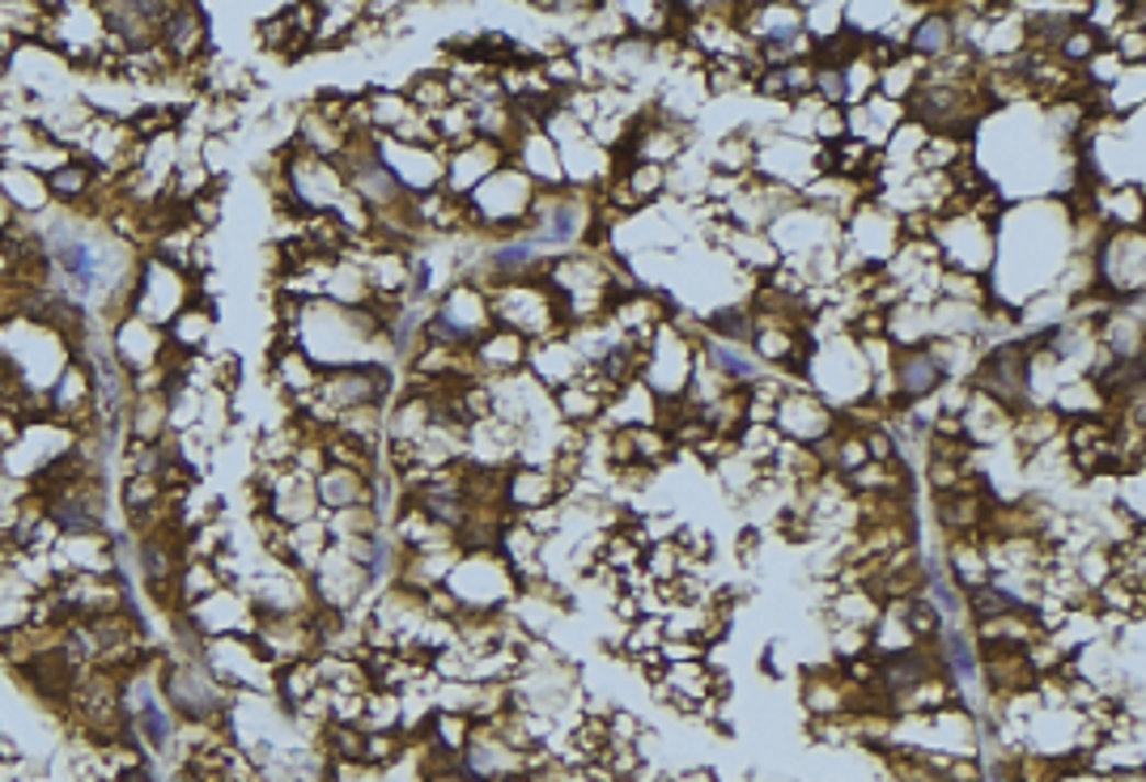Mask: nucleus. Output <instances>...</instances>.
<instances>
[{
  "mask_svg": "<svg viewBox=\"0 0 1146 782\" xmlns=\"http://www.w3.org/2000/svg\"><path fill=\"white\" fill-rule=\"evenodd\" d=\"M102 170H98L90 158H64L52 170H43V183H47V196L60 200V204H81L86 196L98 188Z\"/></svg>",
  "mask_w": 1146,
  "mask_h": 782,
  "instance_id": "nucleus-2",
  "label": "nucleus"
},
{
  "mask_svg": "<svg viewBox=\"0 0 1146 782\" xmlns=\"http://www.w3.org/2000/svg\"><path fill=\"white\" fill-rule=\"evenodd\" d=\"M1116 782H1143V779H1138V774H1134V779H1116Z\"/></svg>",
  "mask_w": 1146,
  "mask_h": 782,
  "instance_id": "nucleus-11",
  "label": "nucleus"
},
{
  "mask_svg": "<svg viewBox=\"0 0 1146 782\" xmlns=\"http://www.w3.org/2000/svg\"><path fill=\"white\" fill-rule=\"evenodd\" d=\"M943 655H947V668H952V677L959 684H968L977 677V659H973V651H968V643H964L959 629H952V634L943 638Z\"/></svg>",
  "mask_w": 1146,
  "mask_h": 782,
  "instance_id": "nucleus-8",
  "label": "nucleus"
},
{
  "mask_svg": "<svg viewBox=\"0 0 1146 782\" xmlns=\"http://www.w3.org/2000/svg\"><path fill=\"white\" fill-rule=\"evenodd\" d=\"M43 243H47V256H52V264L68 277L72 290L77 293L98 290V281H102V243H98L94 234L60 222L56 230L43 234Z\"/></svg>",
  "mask_w": 1146,
  "mask_h": 782,
  "instance_id": "nucleus-1",
  "label": "nucleus"
},
{
  "mask_svg": "<svg viewBox=\"0 0 1146 782\" xmlns=\"http://www.w3.org/2000/svg\"><path fill=\"white\" fill-rule=\"evenodd\" d=\"M705 354H709V361H714L731 383H756V379H761V370H756V361L748 358V349H731V345H722V340H709Z\"/></svg>",
  "mask_w": 1146,
  "mask_h": 782,
  "instance_id": "nucleus-5",
  "label": "nucleus"
},
{
  "mask_svg": "<svg viewBox=\"0 0 1146 782\" xmlns=\"http://www.w3.org/2000/svg\"><path fill=\"white\" fill-rule=\"evenodd\" d=\"M132 718H136V731H141V736H145L158 752L170 745V715L161 711L154 697H141V711H136Z\"/></svg>",
  "mask_w": 1146,
  "mask_h": 782,
  "instance_id": "nucleus-6",
  "label": "nucleus"
},
{
  "mask_svg": "<svg viewBox=\"0 0 1146 782\" xmlns=\"http://www.w3.org/2000/svg\"><path fill=\"white\" fill-rule=\"evenodd\" d=\"M548 238H557V243L577 238V204L573 200H561V204L548 209Z\"/></svg>",
  "mask_w": 1146,
  "mask_h": 782,
  "instance_id": "nucleus-9",
  "label": "nucleus"
},
{
  "mask_svg": "<svg viewBox=\"0 0 1146 782\" xmlns=\"http://www.w3.org/2000/svg\"><path fill=\"white\" fill-rule=\"evenodd\" d=\"M952 47V18L947 13H930L913 31V52H947Z\"/></svg>",
  "mask_w": 1146,
  "mask_h": 782,
  "instance_id": "nucleus-7",
  "label": "nucleus"
},
{
  "mask_svg": "<svg viewBox=\"0 0 1146 782\" xmlns=\"http://www.w3.org/2000/svg\"><path fill=\"white\" fill-rule=\"evenodd\" d=\"M13 222H18V213H13V204L0 196V238L9 234V226H13Z\"/></svg>",
  "mask_w": 1146,
  "mask_h": 782,
  "instance_id": "nucleus-10",
  "label": "nucleus"
},
{
  "mask_svg": "<svg viewBox=\"0 0 1146 782\" xmlns=\"http://www.w3.org/2000/svg\"><path fill=\"white\" fill-rule=\"evenodd\" d=\"M536 260H540V247L527 243V238H509V243H502V247H493V256H488L493 272H502V277H509V281L527 277V268H531Z\"/></svg>",
  "mask_w": 1146,
  "mask_h": 782,
  "instance_id": "nucleus-4",
  "label": "nucleus"
},
{
  "mask_svg": "<svg viewBox=\"0 0 1146 782\" xmlns=\"http://www.w3.org/2000/svg\"><path fill=\"white\" fill-rule=\"evenodd\" d=\"M943 379H947V366L925 345L922 349H909L900 358V388H905V395H930Z\"/></svg>",
  "mask_w": 1146,
  "mask_h": 782,
  "instance_id": "nucleus-3",
  "label": "nucleus"
}]
</instances>
